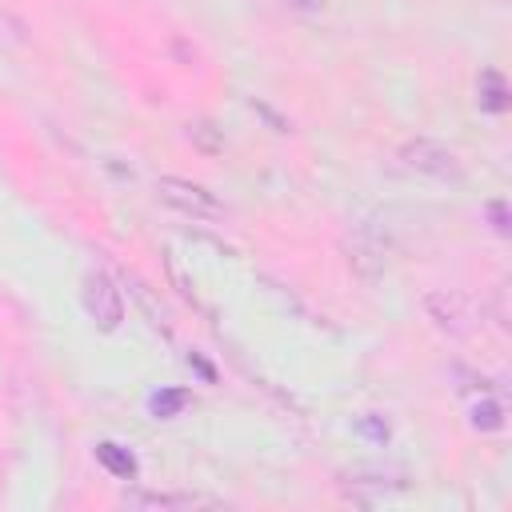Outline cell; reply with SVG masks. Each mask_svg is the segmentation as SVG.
I'll list each match as a JSON object with an SVG mask.
<instances>
[{
	"label": "cell",
	"instance_id": "1",
	"mask_svg": "<svg viewBox=\"0 0 512 512\" xmlns=\"http://www.w3.org/2000/svg\"><path fill=\"white\" fill-rule=\"evenodd\" d=\"M156 192H160L164 204L180 208V212L192 216V220H224V204H220L204 184H196V180L160 176V180H156Z\"/></svg>",
	"mask_w": 512,
	"mask_h": 512
},
{
	"label": "cell",
	"instance_id": "2",
	"mask_svg": "<svg viewBox=\"0 0 512 512\" xmlns=\"http://www.w3.org/2000/svg\"><path fill=\"white\" fill-rule=\"evenodd\" d=\"M84 312H88L104 332H112V328L124 320V296H120V288L112 284L108 272H92V276L84 280Z\"/></svg>",
	"mask_w": 512,
	"mask_h": 512
},
{
	"label": "cell",
	"instance_id": "3",
	"mask_svg": "<svg viewBox=\"0 0 512 512\" xmlns=\"http://www.w3.org/2000/svg\"><path fill=\"white\" fill-rule=\"evenodd\" d=\"M400 156H404L408 168L428 172V176H436V180H456V176H460V160H456V152L444 148V144H436V140H408Z\"/></svg>",
	"mask_w": 512,
	"mask_h": 512
},
{
	"label": "cell",
	"instance_id": "4",
	"mask_svg": "<svg viewBox=\"0 0 512 512\" xmlns=\"http://www.w3.org/2000/svg\"><path fill=\"white\" fill-rule=\"evenodd\" d=\"M96 460L116 476V480H132L136 476V456L128 452V448H120V444H112V440H104V444H96Z\"/></svg>",
	"mask_w": 512,
	"mask_h": 512
},
{
	"label": "cell",
	"instance_id": "5",
	"mask_svg": "<svg viewBox=\"0 0 512 512\" xmlns=\"http://www.w3.org/2000/svg\"><path fill=\"white\" fill-rule=\"evenodd\" d=\"M480 108H488V112H504L508 108V88H504L500 72H484L480 76Z\"/></svg>",
	"mask_w": 512,
	"mask_h": 512
},
{
	"label": "cell",
	"instance_id": "6",
	"mask_svg": "<svg viewBox=\"0 0 512 512\" xmlns=\"http://www.w3.org/2000/svg\"><path fill=\"white\" fill-rule=\"evenodd\" d=\"M124 504H132V508H196L200 500L196 496H168V492H136V496H124Z\"/></svg>",
	"mask_w": 512,
	"mask_h": 512
},
{
	"label": "cell",
	"instance_id": "7",
	"mask_svg": "<svg viewBox=\"0 0 512 512\" xmlns=\"http://www.w3.org/2000/svg\"><path fill=\"white\" fill-rule=\"evenodd\" d=\"M148 404H152L156 420H172V416H176V412L188 404V392H184V388H164V392H156Z\"/></svg>",
	"mask_w": 512,
	"mask_h": 512
},
{
	"label": "cell",
	"instance_id": "8",
	"mask_svg": "<svg viewBox=\"0 0 512 512\" xmlns=\"http://www.w3.org/2000/svg\"><path fill=\"white\" fill-rule=\"evenodd\" d=\"M476 428H500V408L496 404L476 408Z\"/></svg>",
	"mask_w": 512,
	"mask_h": 512
}]
</instances>
